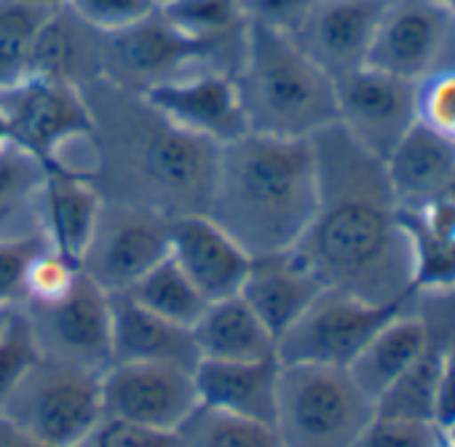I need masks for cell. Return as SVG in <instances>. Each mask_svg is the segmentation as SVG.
Here are the masks:
<instances>
[{"label":"cell","mask_w":455,"mask_h":447,"mask_svg":"<svg viewBox=\"0 0 455 447\" xmlns=\"http://www.w3.org/2000/svg\"><path fill=\"white\" fill-rule=\"evenodd\" d=\"M311 145L319 196L295 252L324 287L378 306L412 303V247L383 161L338 124L319 132Z\"/></svg>","instance_id":"1"},{"label":"cell","mask_w":455,"mask_h":447,"mask_svg":"<svg viewBox=\"0 0 455 447\" xmlns=\"http://www.w3.org/2000/svg\"><path fill=\"white\" fill-rule=\"evenodd\" d=\"M92 110V174L105 201L148 206L169 220L206 214L220 148L174 126L145 94L97 81L84 89Z\"/></svg>","instance_id":"2"},{"label":"cell","mask_w":455,"mask_h":447,"mask_svg":"<svg viewBox=\"0 0 455 447\" xmlns=\"http://www.w3.org/2000/svg\"><path fill=\"white\" fill-rule=\"evenodd\" d=\"M319 174L311 140L247 132L217 153L206 214L250 258L292 250L316 212Z\"/></svg>","instance_id":"3"},{"label":"cell","mask_w":455,"mask_h":447,"mask_svg":"<svg viewBox=\"0 0 455 447\" xmlns=\"http://www.w3.org/2000/svg\"><path fill=\"white\" fill-rule=\"evenodd\" d=\"M234 81L252 134L314 140L338 124L335 81L287 33L250 25Z\"/></svg>","instance_id":"4"},{"label":"cell","mask_w":455,"mask_h":447,"mask_svg":"<svg viewBox=\"0 0 455 447\" xmlns=\"http://www.w3.org/2000/svg\"><path fill=\"white\" fill-rule=\"evenodd\" d=\"M375 402L343 367L279 364L274 428L282 447H354Z\"/></svg>","instance_id":"5"},{"label":"cell","mask_w":455,"mask_h":447,"mask_svg":"<svg viewBox=\"0 0 455 447\" xmlns=\"http://www.w3.org/2000/svg\"><path fill=\"white\" fill-rule=\"evenodd\" d=\"M0 113L17 145L54 172L89 180L92 110L81 89L44 76H25L0 92Z\"/></svg>","instance_id":"6"},{"label":"cell","mask_w":455,"mask_h":447,"mask_svg":"<svg viewBox=\"0 0 455 447\" xmlns=\"http://www.w3.org/2000/svg\"><path fill=\"white\" fill-rule=\"evenodd\" d=\"M102 415V372L44 354L0 412L14 428L52 447H78Z\"/></svg>","instance_id":"7"},{"label":"cell","mask_w":455,"mask_h":447,"mask_svg":"<svg viewBox=\"0 0 455 447\" xmlns=\"http://www.w3.org/2000/svg\"><path fill=\"white\" fill-rule=\"evenodd\" d=\"M412 303L378 306L324 287L300 319L276 340V359L279 364H322L346 370L372 335Z\"/></svg>","instance_id":"8"},{"label":"cell","mask_w":455,"mask_h":447,"mask_svg":"<svg viewBox=\"0 0 455 447\" xmlns=\"http://www.w3.org/2000/svg\"><path fill=\"white\" fill-rule=\"evenodd\" d=\"M169 217L121 201H102L81 274L108 295L129 292L148 271L169 258Z\"/></svg>","instance_id":"9"},{"label":"cell","mask_w":455,"mask_h":447,"mask_svg":"<svg viewBox=\"0 0 455 447\" xmlns=\"http://www.w3.org/2000/svg\"><path fill=\"white\" fill-rule=\"evenodd\" d=\"M367 65L412 84L455 68V14L439 0H388Z\"/></svg>","instance_id":"10"},{"label":"cell","mask_w":455,"mask_h":447,"mask_svg":"<svg viewBox=\"0 0 455 447\" xmlns=\"http://www.w3.org/2000/svg\"><path fill=\"white\" fill-rule=\"evenodd\" d=\"M338 126L370 156L386 161L418 124V84L364 65L335 81Z\"/></svg>","instance_id":"11"},{"label":"cell","mask_w":455,"mask_h":447,"mask_svg":"<svg viewBox=\"0 0 455 447\" xmlns=\"http://www.w3.org/2000/svg\"><path fill=\"white\" fill-rule=\"evenodd\" d=\"M20 311L44 356L94 372H105L113 364L110 295L84 274L60 300L20 303Z\"/></svg>","instance_id":"12"},{"label":"cell","mask_w":455,"mask_h":447,"mask_svg":"<svg viewBox=\"0 0 455 447\" xmlns=\"http://www.w3.org/2000/svg\"><path fill=\"white\" fill-rule=\"evenodd\" d=\"M196 70L212 68L206 65L204 52L166 22L161 9L105 36L102 81L118 89L150 94Z\"/></svg>","instance_id":"13"},{"label":"cell","mask_w":455,"mask_h":447,"mask_svg":"<svg viewBox=\"0 0 455 447\" xmlns=\"http://www.w3.org/2000/svg\"><path fill=\"white\" fill-rule=\"evenodd\" d=\"M198 407L193 370L113 362L102 372V410L145 428L174 434Z\"/></svg>","instance_id":"14"},{"label":"cell","mask_w":455,"mask_h":447,"mask_svg":"<svg viewBox=\"0 0 455 447\" xmlns=\"http://www.w3.org/2000/svg\"><path fill=\"white\" fill-rule=\"evenodd\" d=\"M383 6L375 0H316L290 36L314 65L338 81L367 65Z\"/></svg>","instance_id":"15"},{"label":"cell","mask_w":455,"mask_h":447,"mask_svg":"<svg viewBox=\"0 0 455 447\" xmlns=\"http://www.w3.org/2000/svg\"><path fill=\"white\" fill-rule=\"evenodd\" d=\"M174 126L222 148L247 134L236 81L228 73L196 70L145 94Z\"/></svg>","instance_id":"16"},{"label":"cell","mask_w":455,"mask_h":447,"mask_svg":"<svg viewBox=\"0 0 455 447\" xmlns=\"http://www.w3.org/2000/svg\"><path fill=\"white\" fill-rule=\"evenodd\" d=\"M169 258L209 303L239 295L250 268V255L209 214L169 222Z\"/></svg>","instance_id":"17"},{"label":"cell","mask_w":455,"mask_h":447,"mask_svg":"<svg viewBox=\"0 0 455 447\" xmlns=\"http://www.w3.org/2000/svg\"><path fill=\"white\" fill-rule=\"evenodd\" d=\"M322 290L324 284L319 282V276L292 247L250 258V268L239 295L279 340L319 298Z\"/></svg>","instance_id":"18"},{"label":"cell","mask_w":455,"mask_h":447,"mask_svg":"<svg viewBox=\"0 0 455 447\" xmlns=\"http://www.w3.org/2000/svg\"><path fill=\"white\" fill-rule=\"evenodd\" d=\"M105 33L86 25L68 4L49 12L30 57V76H44L76 89L102 81Z\"/></svg>","instance_id":"19"},{"label":"cell","mask_w":455,"mask_h":447,"mask_svg":"<svg viewBox=\"0 0 455 447\" xmlns=\"http://www.w3.org/2000/svg\"><path fill=\"white\" fill-rule=\"evenodd\" d=\"M110 351L113 362L174 364L185 370H196L201 362L190 327L156 316L129 295H110Z\"/></svg>","instance_id":"20"},{"label":"cell","mask_w":455,"mask_h":447,"mask_svg":"<svg viewBox=\"0 0 455 447\" xmlns=\"http://www.w3.org/2000/svg\"><path fill=\"white\" fill-rule=\"evenodd\" d=\"M198 404L274 426L279 359L217 362L201 359L193 370Z\"/></svg>","instance_id":"21"},{"label":"cell","mask_w":455,"mask_h":447,"mask_svg":"<svg viewBox=\"0 0 455 447\" xmlns=\"http://www.w3.org/2000/svg\"><path fill=\"white\" fill-rule=\"evenodd\" d=\"M428 335L431 322L415 298L412 306L399 311L372 335V340L356 354V359L346 370L356 380V386L372 402H378L423 354Z\"/></svg>","instance_id":"22"},{"label":"cell","mask_w":455,"mask_h":447,"mask_svg":"<svg viewBox=\"0 0 455 447\" xmlns=\"http://www.w3.org/2000/svg\"><path fill=\"white\" fill-rule=\"evenodd\" d=\"M161 14L180 36L204 52L212 70L236 76L250 30L239 0H174L161 6Z\"/></svg>","instance_id":"23"},{"label":"cell","mask_w":455,"mask_h":447,"mask_svg":"<svg viewBox=\"0 0 455 447\" xmlns=\"http://www.w3.org/2000/svg\"><path fill=\"white\" fill-rule=\"evenodd\" d=\"M193 338L201 359L217 362H268L276 359V338L258 319V314L231 295L212 300L193 324Z\"/></svg>","instance_id":"24"},{"label":"cell","mask_w":455,"mask_h":447,"mask_svg":"<svg viewBox=\"0 0 455 447\" xmlns=\"http://www.w3.org/2000/svg\"><path fill=\"white\" fill-rule=\"evenodd\" d=\"M402 206H418L455 185V145L415 124L383 161Z\"/></svg>","instance_id":"25"},{"label":"cell","mask_w":455,"mask_h":447,"mask_svg":"<svg viewBox=\"0 0 455 447\" xmlns=\"http://www.w3.org/2000/svg\"><path fill=\"white\" fill-rule=\"evenodd\" d=\"M49 166L17 142L0 148V242L44 239Z\"/></svg>","instance_id":"26"},{"label":"cell","mask_w":455,"mask_h":447,"mask_svg":"<svg viewBox=\"0 0 455 447\" xmlns=\"http://www.w3.org/2000/svg\"><path fill=\"white\" fill-rule=\"evenodd\" d=\"M102 196L92 180L49 169L46 196H44V239L52 250L73 263H81L97 217L102 209Z\"/></svg>","instance_id":"27"},{"label":"cell","mask_w":455,"mask_h":447,"mask_svg":"<svg viewBox=\"0 0 455 447\" xmlns=\"http://www.w3.org/2000/svg\"><path fill=\"white\" fill-rule=\"evenodd\" d=\"M132 300L153 311L156 316L174 322L180 327H190L201 319L209 300L198 292V287L177 268L172 258L161 260L153 271H148L129 292Z\"/></svg>","instance_id":"28"},{"label":"cell","mask_w":455,"mask_h":447,"mask_svg":"<svg viewBox=\"0 0 455 447\" xmlns=\"http://www.w3.org/2000/svg\"><path fill=\"white\" fill-rule=\"evenodd\" d=\"M177 447H282L271 423L247 420L198 404L174 431Z\"/></svg>","instance_id":"29"},{"label":"cell","mask_w":455,"mask_h":447,"mask_svg":"<svg viewBox=\"0 0 455 447\" xmlns=\"http://www.w3.org/2000/svg\"><path fill=\"white\" fill-rule=\"evenodd\" d=\"M49 12L25 0H0V92L30 76L33 44Z\"/></svg>","instance_id":"30"},{"label":"cell","mask_w":455,"mask_h":447,"mask_svg":"<svg viewBox=\"0 0 455 447\" xmlns=\"http://www.w3.org/2000/svg\"><path fill=\"white\" fill-rule=\"evenodd\" d=\"M78 276H81L78 263L68 260L65 255H60L57 250H52L46 244L44 250L36 252V258L28 266L22 303H52V300H60L62 295H68L73 290Z\"/></svg>","instance_id":"31"},{"label":"cell","mask_w":455,"mask_h":447,"mask_svg":"<svg viewBox=\"0 0 455 447\" xmlns=\"http://www.w3.org/2000/svg\"><path fill=\"white\" fill-rule=\"evenodd\" d=\"M38 343L17 306L9 327L0 332V412H4L6 399L28 375V370L38 362Z\"/></svg>","instance_id":"32"},{"label":"cell","mask_w":455,"mask_h":447,"mask_svg":"<svg viewBox=\"0 0 455 447\" xmlns=\"http://www.w3.org/2000/svg\"><path fill=\"white\" fill-rule=\"evenodd\" d=\"M418 124L455 145V68L418 81Z\"/></svg>","instance_id":"33"},{"label":"cell","mask_w":455,"mask_h":447,"mask_svg":"<svg viewBox=\"0 0 455 447\" xmlns=\"http://www.w3.org/2000/svg\"><path fill=\"white\" fill-rule=\"evenodd\" d=\"M354 447H444V434L426 420L378 415Z\"/></svg>","instance_id":"34"},{"label":"cell","mask_w":455,"mask_h":447,"mask_svg":"<svg viewBox=\"0 0 455 447\" xmlns=\"http://www.w3.org/2000/svg\"><path fill=\"white\" fill-rule=\"evenodd\" d=\"M65 4L86 25H92L105 36L124 30L158 9L153 0H65Z\"/></svg>","instance_id":"35"},{"label":"cell","mask_w":455,"mask_h":447,"mask_svg":"<svg viewBox=\"0 0 455 447\" xmlns=\"http://www.w3.org/2000/svg\"><path fill=\"white\" fill-rule=\"evenodd\" d=\"M78 447H177L174 434L102 415Z\"/></svg>","instance_id":"36"},{"label":"cell","mask_w":455,"mask_h":447,"mask_svg":"<svg viewBox=\"0 0 455 447\" xmlns=\"http://www.w3.org/2000/svg\"><path fill=\"white\" fill-rule=\"evenodd\" d=\"M46 239H22V242H0V308H17L25 292V274Z\"/></svg>","instance_id":"37"},{"label":"cell","mask_w":455,"mask_h":447,"mask_svg":"<svg viewBox=\"0 0 455 447\" xmlns=\"http://www.w3.org/2000/svg\"><path fill=\"white\" fill-rule=\"evenodd\" d=\"M316 0H239V9L250 25L271 28L279 33H295Z\"/></svg>","instance_id":"38"},{"label":"cell","mask_w":455,"mask_h":447,"mask_svg":"<svg viewBox=\"0 0 455 447\" xmlns=\"http://www.w3.org/2000/svg\"><path fill=\"white\" fill-rule=\"evenodd\" d=\"M431 423L442 431V434H452L455 431V338L444 354V364H442V375L436 383V396H434V415Z\"/></svg>","instance_id":"39"},{"label":"cell","mask_w":455,"mask_h":447,"mask_svg":"<svg viewBox=\"0 0 455 447\" xmlns=\"http://www.w3.org/2000/svg\"><path fill=\"white\" fill-rule=\"evenodd\" d=\"M0 447H52V444L38 442L36 436H30V434L14 428L9 420L0 418Z\"/></svg>","instance_id":"40"},{"label":"cell","mask_w":455,"mask_h":447,"mask_svg":"<svg viewBox=\"0 0 455 447\" xmlns=\"http://www.w3.org/2000/svg\"><path fill=\"white\" fill-rule=\"evenodd\" d=\"M9 142H14V140H12V132H9V124H6L4 113H0V148L9 145Z\"/></svg>","instance_id":"41"},{"label":"cell","mask_w":455,"mask_h":447,"mask_svg":"<svg viewBox=\"0 0 455 447\" xmlns=\"http://www.w3.org/2000/svg\"><path fill=\"white\" fill-rule=\"evenodd\" d=\"M25 4L41 6V9H57V6H62V4H65V0H25Z\"/></svg>","instance_id":"42"},{"label":"cell","mask_w":455,"mask_h":447,"mask_svg":"<svg viewBox=\"0 0 455 447\" xmlns=\"http://www.w3.org/2000/svg\"><path fill=\"white\" fill-rule=\"evenodd\" d=\"M14 311H17V308H0V332H4V330L9 327V322H12Z\"/></svg>","instance_id":"43"},{"label":"cell","mask_w":455,"mask_h":447,"mask_svg":"<svg viewBox=\"0 0 455 447\" xmlns=\"http://www.w3.org/2000/svg\"><path fill=\"white\" fill-rule=\"evenodd\" d=\"M439 4H442V6H447V9L455 14V0H439Z\"/></svg>","instance_id":"44"},{"label":"cell","mask_w":455,"mask_h":447,"mask_svg":"<svg viewBox=\"0 0 455 447\" xmlns=\"http://www.w3.org/2000/svg\"><path fill=\"white\" fill-rule=\"evenodd\" d=\"M153 4H156V6L161 9V6H169V4H174V0H153Z\"/></svg>","instance_id":"45"},{"label":"cell","mask_w":455,"mask_h":447,"mask_svg":"<svg viewBox=\"0 0 455 447\" xmlns=\"http://www.w3.org/2000/svg\"><path fill=\"white\" fill-rule=\"evenodd\" d=\"M375 4H388V0H375Z\"/></svg>","instance_id":"46"}]
</instances>
